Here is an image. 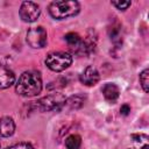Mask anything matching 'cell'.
Listing matches in <instances>:
<instances>
[{
    "mask_svg": "<svg viewBox=\"0 0 149 149\" xmlns=\"http://www.w3.org/2000/svg\"><path fill=\"white\" fill-rule=\"evenodd\" d=\"M80 5L78 1L69 0V1H52L49 5V13L56 20H63L66 17L74 16L79 13Z\"/></svg>",
    "mask_w": 149,
    "mask_h": 149,
    "instance_id": "obj_2",
    "label": "cell"
},
{
    "mask_svg": "<svg viewBox=\"0 0 149 149\" xmlns=\"http://www.w3.org/2000/svg\"><path fill=\"white\" fill-rule=\"evenodd\" d=\"M108 35L113 43H121V24L118 21L112 23V26L108 28Z\"/></svg>",
    "mask_w": 149,
    "mask_h": 149,
    "instance_id": "obj_12",
    "label": "cell"
},
{
    "mask_svg": "<svg viewBox=\"0 0 149 149\" xmlns=\"http://www.w3.org/2000/svg\"><path fill=\"white\" fill-rule=\"evenodd\" d=\"M81 144V139L77 134H72L66 137L65 140V147L66 149H79Z\"/></svg>",
    "mask_w": 149,
    "mask_h": 149,
    "instance_id": "obj_14",
    "label": "cell"
},
{
    "mask_svg": "<svg viewBox=\"0 0 149 149\" xmlns=\"http://www.w3.org/2000/svg\"><path fill=\"white\" fill-rule=\"evenodd\" d=\"M143 149H149V146H147V147H144Z\"/></svg>",
    "mask_w": 149,
    "mask_h": 149,
    "instance_id": "obj_20",
    "label": "cell"
},
{
    "mask_svg": "<svg viewBox=\"0 0 149 149\" xmlns=\"http://www.w3.org/2000/svg\"><path fill=\"white\" fill-rule=\"evenodd\" d=\"M129 112H130V107H129L127 104H125V105L121 106V108H120V113H121L122 115H128Z\"/></svg>",
    "mask_w": 149,
    "mask_h": 149,
    "instance_id": "obj_19",
    "label": "cell"
},
{
    "mask_svg": "<svg viewBox=\"0 0 149 149\" xmlns=\"http://www.w3.org/2000/svg\"><path fill=\"white\" fill-rule=\"evenodd\" d=\"M65 100L66 98L62 93H52L38 99L37 101H34L31 104V107L41 112L58 111L65 105Z\"/></svg>",
    "mask_w": 149,
    "mask_h": 149,
    "instance_id": "obj_3",
    "label": "cell"
},
{
    "mask_svg": "<svg viewBox=\"0 0 149 149\" xmlns=\"http://www.w3.org/2000/svg\"><path fill=\"white\" fill-rule=\"evenodd\" d=\"M47 38H48L47 30L41 26L33 27L27 33V43L35 49L43 48L47 44Z\"/></svg>",
    "mask_w": 149,
    "mask_h": 149,
    "instance_id": "obj_5",
    "label": "cell"
},
{
    "mask_svg": "<svg viewBox=\"0 0 149 149\" xmlns=\"http://www.w3.org/2000/svg\"><path fill=\"white\" fill-rule=\"evenodd\" d=\"M15 132V123L14 120L9 116L0 118V135L3 137L12 136Z\"/></svg>",
    "mask_w": 149,
    "mask_h": 149,
    "instance_id": "obj_9",
    "label": "cell"
},
{
    "mask_svg": "<svg viewBox=\"0 0 149 149\" xmlns=\"http://www.w3.org/2000/svg\"><path fill=\"white\" fill-rule=\"evenodd\" d=\"M65 41H66V43L69 44V47L71 49H74L80 43L81 38L77 33H69V34L65 35Z\"/></svg>",
    "mask_w": 149,
    "mask_h": 149,
    "instance_id": "obj_15",
    "label": "cell"
},
{
    "mask_svg": "<svg viewBox=\"0 0 149 149\" xmlns=\"http://www.w3.org/2000/svg\"><path fill=\"white\" fill-rule=\"evenodd\" d=\"M129 141V149H143L148 146V136L146 134H132Z\"/></svg>",
    "mask_w": 149,
    "mask_h": 149,
    "instance_id": "obj_11",
    "label": "cell"
},
{
    "mask_svg": "<svg viewBox=\"0 0 149 149\" xmlns=\"http://www.w3.org/2000/svg\"><path fill=\"white\" fill-rule=\"evenodd\" d=\"M84 100H85V97H83L81 94H77V95H72L69 99H66L65 105H68L71 109H77L83 106Z\"/></svg>",
    "mask_w": 149,
    "mask_h": 149,
    "instance_id": "obj_13",
    "label": "cell"
},
{
    "mask_svg": "<svg viewBox=\"0 0 149 149\" xmlns=\"http://www.w3.org/2000/svg\"><path fill=\"white\" fill-rule=\"evenodd\" d=\"M140 83L144 92H149V70L144 69L140 74Z\"/></svg>",
    "mask_w": 149,
    "mask_h": 149,
    "instance_id": "obj_16",
    "label": "cell"
},
{
    "mask_svg": "<svg viewBox=\"0 0 149 149\" xmlns=\"http://www.w3.org/2000/svg\"><path fill=\"white\" fill-rule=\"evenodd\" d=\"M14 81H15L14 72L9 68L0 64V90L8 88L14 84Z\"/></svg>",
    "mask_w": 149,
    "mask_h": 149,
    "instance_id": "obj_8",
    "label": "cell"
},
{
    "mask_svg": "<svg viewBox=\"0 0 149 149\" xmlns=\"http://www.w3.org/2000/svg\"><path fill=\"white\" fill-rule=\"evenodd\" d=\"M112 5L120 10H125L130 6V1H112Z\"/></svg>",
    "mask_w": 149,
    "mask_h": 149,
    "instance_id": "obj_18",
    "label": "cell"
},
{
    "mask_svg": "<svg viewBox=\"0 0 149 149\" xmlns=\"http://www.w3.org/2000/svg\"><path fill=\"white\" fill-rule=\"evenodd\" d=\"M80 81L84 84V85H87V86H93L95 85L98 81H99V72L98 70L93 66V65H90L87 68H85V70L81 72L80 74Z\"/></svg>",
    "mask_w": 149,
    "mask_h": 149,
    "instance_id": "obj_7",
    "label": "cell"
},
{
    "mask_svg": "<svg viewBox=\"0 0 149 149\" xmlns=\"http://www.w3.org/2000/svg\"><path fill=\"white\" fill-rule=\"evenodd\" d=\"M102 94L105 97V99L109 102H115L116 99L119 98V94H120V90L119 87L113 84V83H107L104 85L102 87Z\"/></svg>",
    "mask_w": 149,
    "mask_h": 149,
    "instance_id": "obj_10",
    "label": "cell"
},
{
    "mask_svg": "<svg viewBox=\"0 0 149 149\" xmlns=\"http://www.w3.org/2000/svg\"><path fill=\"white\" fill-rule=\"evenodd\" d=\"M6 149H35V148L30 143L22 142V143H16V144H13L10 147H7Z\"/></svg>",
    "mask_w": 149,
    "mask_h": 149,
    "instance_id": "obj_17",
    "label": "cell"
},
{
    "mask_svg": "<svg viewBox=\"0 0 149 149\" xmlns=\"http://www.w3.org/2000/svg\"><path fill=\"white\" fill-rule=\"evenodd\" d=\"M42 90V78L36 71H26L23 72L16 85L15 91L19 95L30 98L37 95Z\"/></svg>",
    "mask_w": 149,
    "mask_h": 149,
    "instance_id": "obj_1",
    "label": "cell"
},
{
    "mask_svg": "<svg viewBox=\"0 0 149 149\" xmlns=\"http://www.w3.org/2000/svg\"><path fill=\"white\" fill-rule=\"evenodd\" d=\"M72 63V56L64 51H54L45 57V65L55 72H61L68 69Z\"/></svg>",
    "mask_w": 149,
    "mask_h": 149,
    "instance_id": "obj_4",
    "label": "cell"
},
{
    "mask_svg": "<svg viewBox=\"0 0 149 149\" xmlns=\"http://www.w3.org/2000/svg\"><path fill=\"white\" fill-rule=\"evenodd\" d=\"M20 16L24 22H34L41 14L40 6L33 1H23L20 7Z\"/></svg>",
    "mask_w": 149,
    "mask_h": 149,
    "instance_id": "obj_6",
    "label": "cell"
}]
</instances>
